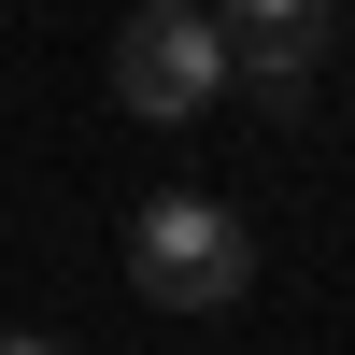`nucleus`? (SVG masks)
I'll list each match as a JSON object with an SVG mask.
<instances>
[{"mask_svg": "<svg viewBox=\"0 0 355 355\" xmlns=\"http://www.w3.org/2000/svg\"><path fill=\"white\" fill-rule=\"evenodd\" d=\"M128 284L157 313H242V284H256V227L227 214V199H142L128 214Z\"/></svg>", "mask_w": 355, "mask_h": 355, "instance_id": "1", "label": "nucleus"}, {"mask_svg": "<svg viewBox=\"0 0 355 355\" xmlns=\"http://www.w3.org/2000/svg\"><path fill=\"white\" fill-rule=\"evenodd\" d=\"M114 100L157 114V128L214 114V100H227V28L199 15V0H142V15L114 28Z\"/></svg>", "mask_w": 355, "mask_h": 355, "instance_id": "2", "label": "nucleus"}, {"mask_svg": "<svg viewBox=\"0 0 355 355\" xmlns=\"http://www.w3.org/2000/svg\"><path fill=\"white\" fill-rule=\"evenodd\" d=\"M313 71H327V43H270V28H242V43H227V85H242L256 114H299Z\"/></svg>", "mask_w": 355, "mask_h": 355, "instance_id": "3", "label": "nucleus"}, {"mask_svg": "<svg viewBox=\"0 0 355 355\" xmlns=\"http://www.w3.org/2000/svg\"><path fill=\"white\" fill-rule=\"evenodd\" d=\"M270 28V43H327V0H227V43Z\"/></svg>", "mask_w": 355, "mask_h": 355, "instance_id": "4", "label": "nucleus"}, {"mask_svg": "<svg viewBox=\"0 0 355 355\" xmlns=\"http://www.w3.org/2000/svg\"><path fill=\"white\" fill-rule=\"evenodd\" d=\"M0 355H57V341H28V327H0Z\"/></svg>", "mask_w": 355, "mask_h": 355, "instance_id": "5", "label": "nucleus"}]
</instances>
